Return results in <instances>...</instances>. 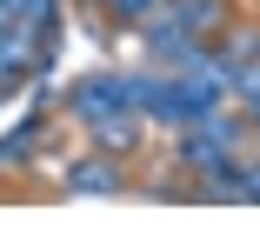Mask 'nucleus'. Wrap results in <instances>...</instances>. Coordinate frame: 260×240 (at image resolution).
Segmentation results:
<instances>
[{"label": "nucleus", "instance_id": "39448f33", "mask_svg": "<svg viewBox=\"0 0 260 240\" xmlns=\"http://www.w3.org/2000/svg\"><path fill=\"white\" fill-rule=\"evenodd\" d=\"M100 7H107V14H114L120 27H147L153 14H160V7H167V0H100Z\"/></svg>", "mask_w": 260, "mask_h": 240}, {"label": "nucleus", "instance_id": "7ed1b4c3", "mask_svg": "<svg viewBox=\"0 0 260 240\" xmlns=\"http://www.w3.org/2000/svg\"><path fill=\"white\" fill-rule=\"evenodd\" d=\"M60 187L67 194H127V174H120L114 154H87V160H74L60 174Z\"/></svg>", "mask_w": 260, "mask_h": 240}, {"label": "nucleus", "instance_id": "f03ea898", "mask_svg": "<svg viewBox=\"0 0 260 240\" xmlns=\"http://www.w3.org/2000/svg\"><path fill=\"white\" fill-rule=\"evenodd\" d=\"M87 133H93V147H100V154L127 160V154L140 147V140H147V114H140V107H114V114L87 120Z\"/></svg>", "mask_w": 260, "mask_h": 240}, {"label": "nucleus", "instance_id": "20e7f679", "mask_svg": "<svg viewBox=\"0 0 260 240\" xmlns=\"http://www.w3.org/2000/svg\"><path fill=\"white\" fill-rule=\"evenodd\" d=\"M167 14H174L193 40H214V33L234 20V7H227V0H167Z\"/></svg>", "mask_w": 260, "mask_h": 240}, {"label": "nucleus", "instance_id": "f257e3e1", "mask_svg": "<svg viewBox=\"0 0 260 240\" xmlns=\"http://www.w3.org/2000/svg\"><path fill=\"white\" fill-rule=\"evenodd\" d=\"M114 107H134V80H120V74H87V80L67 87V114H74L80 127L100 120V114H114Z\"/></svg>", "mask_w": 260, "mask_h": 240}]
</instances>
